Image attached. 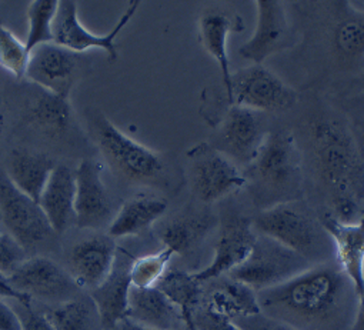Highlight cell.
<instances>
[{
    "label": "cell",
    "mask_w": 364,
    "mask_h": 330,
    "mask_svg": "<svg viewBox=\"0 0 364 330\" xmlns=\"http://www.w3.org/2000/svg\"><path fill=\"white\" fill-rule=\"evenodd\" d=\"M309 164L327 208L341 223L364 216V156L348 122L337 112L317 106L304 120Z\"/></svg>",
    "instance_id": "1"
},
{
    "label": "cell",
    "mask_w": 364,
    "mask_h": 330,
    "mask_svg": "<svg viewBox=\"0 0 364 330\" xmlns=\"http://www.w3.org/2000/svg\"><path fill=\"white\" fill-rule=\"evenodd\" d=\"M260 313L296 330H353L358 294L337 263L311 265L257 292Z\"/></svg>",
    "instance_id": "2"
},
{
    "label": "cell",
    "mask_w": 364,
    "mask_h": 330,
    "mask_svg": "<svg viewBox=\"0 0 364 330\" xmlns=\"http://www.w3.org/2000/svg\"><path fill=\"white\" fill-rule=\"evenodd\" d=\"M304 26L300 41L323 58L326 73L360 76L364 73V5L351 2L301 4Z\"/></svg>",
    "instance_id": "3"
},
{
    "label": "cell",
    "mask_w": 364,
    "mask_h": 330,
    "mask_svg": "<svg viewBox=\"0 0 364 330\" xmlns=\"http://www.w3.org/2000/svg\"><path fill=\"white\" fill-rule=\"evenodd\" d=\"M245 178L252 201L260 211L303 199L304 153L294 133L269 130Z\"/></svg>",
    "instance_id": "4"
},
{
    "label": "cell",
    "mask_w": 364,
    "mask_h": 330,
    "mask_svg": "<svg viewBox=\"0 0 364 330\" xmlns=\"http://www.w3.org/2000/svg\"><path fill=\"white\" fill-rule=\"evenodd\" d=\"M253 220L257 235L267 236L303 256L311 265L330 262L331 240L320 218L303 201H291L260 211ZM334 253V252H333Z\"/></svg>",
    "instance_id": "5"
},
{
    "label": "cell",
    "mask_w": 364,
    "mask_h": 330,
    "mask_svg": "<svg viewBox=\"0 0 364 330\" xmlns=\"http://www.w3.org/2000/svg\"><path fill=\"white\" fill-rule=\"evenodd\" d=\"M89 124L105 159L117 174L144 185L168 183L167 163L159 151L123 133L102 112L92 113Z\"/></svg>",
    "instance_id": "6"
},
{
    "label": "cell",
    "mask_w": 364,
    "mask_h": 330,
    "mask_svg": "<svg viewBox=\"0 0 364 330\" xmlns=\"http://www.w3.org/2000/svg\"><path fill=\"white\" fill-rule=\"evenodd\" d=\"M188 178L193 196L213 205L246 186L245 172L209 142H200L186 151Z\"/></svg>",
    "instance_id": "7"
},
{
    "label": "cell",
    "mask_w": 364,
    "mask_h": 330,
    "mask_svg": "<svg viewBox=\"0 0 364 330\" xmlns=\"http://www.w3.org/2000/svg\"><path fill=\"white\" fill-rule=\"evenodd\" d=\"M297 99V92L274 72L263 65H250L232 73L223 103L259 113H277L294 107Z\"/></svg>",
    "instance_id": "8"
},
{
    "label": "cell",
    "mask_w": 364,
    "mask_h": 330,
    "mask_svg": "<svg viewBox=\"0 0 364 330\" xmlns=\"http://www.w3.org/2000/svg\"><path fill=\"white\" fill-rule=\"evenodd\" d=\"M310 266V262L289 247L257 235L247 259L229 276L250 286L255 292H262L287 282Z\"/></svg>",
    "instance_id": "9"
},
{
    "label": "cell",
    "mask_w": 364,
    "mask_h": 330,
    "mask_svg": "<svg viewBox=\"0 0 364 330\" xmlns=\"http://www.w3.org/2000/svg\"><path fill=\"white\" fill-rule=\"evenodd\" d=\"M139 0H133L110 32L106 35H96L87 31L80 22L76 2H73V0H59V6L53 21V42L77 55L92 49H100L112 62H116L119 56L116 39L130 23L139 11Z\"/></svg>",
    "instance_id": "10"
},
{
    "label": "cell",
    "mask_w": 364,
    "mask_h": 330,
    "mask_svg": "<svg viewBox=\"0 0 364 330\" xmlns=\"http://www.w3.org/2000/svg\"><path fill=\"white\" fill-rule=\"evenodd\" d=\"M212 126L216 129L212 144L239 168L249 166L269 133L259 112L237 106L223 107Z\"/></svg>",
    "instance_id": "11"
},
{
    "label": "cell",
    "mask_w": 364,
    "mask_h": 330,
    "mask_svg": "<svg viewBox=\"0 0 364 330\" xmlns=\"http://www.w3.org/2000/svg\"><path fill=\"white\" fill-rule=\"evenodd\" d=\"M257 23L252 38L239 48V55L253 65L273 55L289 50L300 42L299 29L293 28L286 6L279 0H257Z\"/></svg>",
    "instance_id": "12"
},
{
    "label": "cell",
    "mask_w": 364,
    "mask_h": 330,
    "mask_svg": "<svg viewBox=\"0 0 364 330\" xmlns=\"http://www.w3.org/2000/svg\"><path fill=\"white\" fill-rule=\"evenodd\" d=\"M0 219L8 233L26 250L49 240L55 233L39 203L18 191L6 174L0 175Z\"/></svg>",
    "instance_id": "13"
},
{
    "label": "cell",
    "mask_w": 364,
    "mask_h": 330,
    "mask_svg": "<svg viewBox=\"0 0 364 330\" xmlns=\"http://www.w3.org/2000/svg\"><path fill=\"white\" fill-rule=\"evenodd\" d=\"M257 239L253 229V220L240 212H226L219 219V233L213 247L212 262L202 270L193 272V276L206 283L216 277L229 275L240 266L250 255Z\"/></svg>",
    "instance_id": "14"
},
{
    "label": "cell",
    "mask_w": 364,
    "mask_h": 330,
    "mask_svg": "<svg viewBox=\"0 0 364 330\" xmlns=\"http://www.w3.org/2000/svg\"><path fill=\"white\" fill-rule=\"evenodd\" d=\"M9 282L32 300L39 299L55 304L79 296L82 290L68 270L43 256L28 257L9 277Z\"/></svg>",
    "instance_id": "15"
},
{
    "label": "cell",
    "mask_w": 364,
    "mask_h": 330,
    "mask_svg": "<svg viewBox=\"0 0 364 330\" xmlns=\"http://www.w3.org/2000/svg\"><path fill=\"white\" fill-rule=\"evenodd\" d=\"M75 223L79 229L109 228L114 218L113 202L102 179L100 164L86 159L75 172Z\"/></svg>",
    "instance_id": "16"
},
{
    "label": "cell",
    "mask_w": 364,
    "mask_h": 330,
    "mask_svg": "<svg viewBox=\"0 0 364 330\" xmlns=\"http://www.w3.org/2000/svg\"><path fill=\"white\" fill-rule=\"evenodd\" d=\"M79 56L55 42L41 45L31 50L25 79L45 92L69 97L77 79Z\"/></svg>",
    "instance_id": "17"
},
{
    "label": "cell",
    "mask_w": 364,
    "mask_h": 330,
    "mask_svg": "<svg viewBox=\"0 0 364 330\" xmlns=\"http://www.w3.org/2000/svg\"><path fill=\"white\" fill-rule=\"evenodd\" d=\"M119 246L109 235H93L77 242L69 255V273L80 289L92 292L113 269Z\"/></svg>",
    "instance_id": "18"
},
{
    "label": "cell",
    "mask_w": 364,
    "mask_h": 330,
    "mask_svg": "<svg viewBox=\"0 0 364 330\" xmlns=\"http://www.w3.org/2000/svg\"><path fill=\"white\" fill-rule=\"evenodd\" d=\"M320 222L331 240L337 266L360 297L364 292V216L360 222L347 225L323 213Z\"/></svg>",
    "instance_id": "19"
},
{
    "label": "cell",
    "mask_w": 364,
    "mask_h": 330,
    "mask_svg": "<svg viewBox=\"0 0 364 330\" xmlns=\"http://www.w3.org/2000/svg\"><path fill=\"white\" fill-rule=\"evenodd\" d=\"M133 259L134 256L129 250L119 247L113 269L109 276L103 280L102 284L89 292L90 297L99 309L105 330H110L127 314L129 294L132 289L130 267Z\"/></svg>",
    "instance_id": "20"
},
{
    "label": "cell",
    "mask_w": 364,
    "mask_h": 330,
    "mask_svg": "<svg viewBox=\"0 0 364 330\" xmlns=\"http://www.w3.org/2000/svg\"><path fill=\"white\" fill-rule=\"evenodd\" d=\"M200 306L230 320L260 313L257 292L229 275L203 283Z\"/></svg>",
    "instance_id": "21"
},
{
    "label": "cell",
    "mask_w": 364,
    "mask_h": 330,
    "mask_svg": "<svg viewBox=\"0 0 364 330\" xmlns=\"http://www.w3.org/2000/svg\"><path fill=\"white\" fill-rule=\"evenodd\" d=\"M219 226V218L209 209L189 211L163 223L157 236L163 247L173 252L174 256H189L193 253Z\"/></svg>",
    "instance_id": "22"
},
{
    "label": "cell",
    "mask_w": 364,
    "mask_h": 330,
    "mask_svg": "<svg viewBox=\"0 0 364 330\" xmlns=\"http://www.w3.org/2000/svg\"><path fill=\"white\" fill-rule=\"evenodd\" d=\"M199 42L202 48L215 59L222 73L223 89H229L232 79V69L228 52V42L232 33H242L245 22L240 15L222 11L209 9L199 19Z\"/></svg>",
    "instance_id": "23"
},
{
    "label": "cell",
    "mask_w": 364,
    "mask_h": 330,
    "mask_svg": "<svg viewBox=\"0 0 364 330\" xmlns=\"http://www.w3.org/2000/svg\"><path fill=\"white\" fill-rule=\"evenodd\" d=\"M127 319L156 330H188L180 310L157 289H130Z\"/></svg>",
    "instance_id": "24"
},
{
    "label": "cell",
    "mask_w": 364,
    "mask_h": 330,
    "mask_svg": "<svg viewBox=\"0 0 364 330\" xmlns=\"http://www.w3.org/2000/svg\"><path fill=\"white\" fill-rule=\"evenodd\" d=\"M75 172L65 164H56L39 199V206L46 215L55 233H63L72 223H75Z\"/></svg>",
    "instance_id": "25"
},
{
    "label": "cell",
    "mask_w": 364,
    "mask_h": 330,
    "mask_svg": "<svg viewBox=\"0 0 364 330\" xmlns=\"http://www.w3.org/2000/svg\"><path fill=\"white\" fill-rule=\"evenodd\" d=\"M55 168V160L48 154L16 149L9 156L6 176L18 191L39 203Z\"/></svg>",
    "instance_id": "26"
},
{
    "label": "cell",
    "mask_w": 364,
    "mask_h": 330,
    "mask_svg": "<svg viewBox=\"0 0 364 330\" xmlns=\"http://www.w3.org/2000/svg\"><path fill=\"white\" fill-rule=\"evenodd\" d=\"M167 208L168 203L163 198L147 193L136 195L126 201L114 213L107 228V235L112 239L137 236L161 219Z\"/></svg>",
    "instance_id": "27"
},
{
    "label": "cell",
    "mask_w": 364,
    "mask_h": 330,
    "mask_svg": "<svg viewBox=\"0 0 364 330\" xmlns=\"http://www.w3.org/2000/svg\"><path fill=\"white\" fill-rule=\"evenodd\" d=\"M26 119L46 136L59 137L70 129L73 109L68 96L41 89L26 107Z\"/></svg>",
    "instance_id": "28"
},
{
    "label": "cell",
    "mask_w": 364,
    "mask_h": 330,
    "mask_svg": "<svg viewBox=\"0 0 364 330\" xmlns=\"http://www.w3.org/2000/svg\"><path fill=\"white\" fill-rule=\"evenodd\" d=\"M156 287L180 310L186 329L193 330V313L200 306L203 294V283L193 276V272L168 269Z\"/></svg>",
    "instance_id": "29"
},
{
    "label": "cell",
    "mask_w": 364,
    "mask_h": 330,
    "mask_svg": "<svg viewBox=\"0 0 364 330\" xmlns=\"http://www.w3.org/2000/svg\"><path fill=\"white\" fill-rule=\"evenodd\" d=\"M43 313L55 330H105L99 309L89 293H80Z\"/></svg>",
    "instance_id": "30"
},
{
    "label": "cell",
    "mask_w": 364,
    "mask_h": 330,
    "mask_svg": "<svg viewBox=\"0 0 364 330\" xmlns=\"http://www.w3.org/2000/svg\"><path fill=\"white\" fill-rule=\"evenodd\" d=\"M59 6V0H33L28 8V36L29 50L53 42V21Z\"/></svg>",
    "instance_id": "31"
},
{
    "label": "cell",
    "mask_w": 364,
    "mask_h": 330,
    "mask_svg": "<svg viewBox=\"0 0 364 330\" xmlns=\"http://www.w3.org/2000/svg\"><path fill=\"white\" fill-rule=\"evenodd\" d=\"M173 257V252L166 247L154 253L134 257L130 267L132 286L139 289L156 287L166 272L170 269V262Z\"/></svg>",
    "instance_id": "32"
},
{
    "label": "cell",
    "mask_w": 364,
    "mask_h": 330,
    "mask_svg": "<svg viewBox=\"0 0 364 330\" xmlns=\"http://www.w3.org/2000/svg\"><path fill=\"white\" fill-rule=\"evenodd\" d=\"M31 50L11 29L0 25V68L15 79H25Z\"/></svg>",
    "instance_id": "33"
},
{
    "label": "cell",
    "mask_w": 364,
    "mask_h": 330,
    "mask_svg": "<svg viewBox=\"0 0 364 330\" xmlns=\"http://www.w3.org/2000/svg\"><path fill=\"white\" fill-rule=\"evenodd\" d=\"M28 259V250L9 233L0 232V273L11 277Z\"/></svg>",
    "instance_id": "34"
},
{
    "label": "cell",
    "mask_w": 364,
    "mask_h": 330,
    "mask_svg": "<svg viewBox=\"0 0 364 330\" xmlns=\"http://www.w3.org/2000/svg\"><path fill=\"white\" fill-rule=\"evenodd\" d=\"M193 330H243L235 320L219 316L202 306L193 313Z\"/></svg>",
    "instance_id": "35"
},
{
    "label": "cell",
    "mask_w": 364,
    "mask_h": 330,
    "mask_svg": "<svg viewBox=\"0 0 364 330\" xmlns=\"http://www.w3.org/2000/svg\"><path fill=\"white\" fill-rule=\"evenodd\" d=\"M16 304L14 306L15 310L19 314L21 323H22V330H55L52 323L48 320L46 314L43 312H39L33 307V304L26 306L22 303L15 302Z\"/></svg>",
    "instance_id": "36"
},
{
    "label": "cell",
    "mask_w": 364,
    "mask_h": 330,
    "mask_svg": "<svg viewBox=\"0 0 364 330\" xmlns=\"http://www.w3.org/2000/svg\"><path fill=\"white\" fill-rule=\"evenodd\" d=\"M243 330H296L293 327H289L280 321H276L262 313L249 316V317H242L235 320Z\"/></svg>",
    "instance_id": "37"
},
{
    "label": "cell",
    "mask_w": 364,
    "mask_h": 330,
    "mask_svg": "<svg viewBox=\"0 0 364 330\" xmlns=\"http://www.w3.org/2000/svg\"><path fill=\"white\" fill-rule=\"evenodd\" d=\"M0 330H22L18 312L2 297H0Z\"/></svg>",
    "instance_id": "38"
},
{
    "label": "cell",
    "mask_w": 364,
    "mask_h": 330,
    "mask_svg": "<svg viewBox=\"0 0 364 330\" xmlns=\"http://www.w3.org/2000/svg\"><path fill=\"white\" fill-rule=\"evenodd\" d=\"M0 297H2V299H11L14 302H18V303H22V304H26V306H31L33 303V300L29 296L18 292L11 284L9 277L4 276L2 273H0Z\"/></svg>",
    "instance_id": "39"
},
{
    "label": "cell",
    "mask_w": 364,
    "mask_h": 330,
    "mask_svg": "<svg viewBox=\"0 0 364 330\" xmlns=\"http://www.w3.org/2000/svg\"><path fill=\"white\" fill-rule=\"evenodd\" d=\"M110 330H156V329H150L146 326H141L127 317H124L123 320H120L117 324H114Z\"/></svg>",
    "instance_id": "40"
},
{
    "label": "cell",
    "mask_w": 364,
    "mask_h": 330,
    "mask_svg": "<svg viewBox=\"0 0 364 330\" xmlns=\"http://www.w3.org/2000/svg\"><path fill=\"white\" fill-rule=\"evenodd\" d=\"M353 330H364V292L358 297V310H357V319Z\"/></svg>",
    "instance_id": "41"
},
{
    "label": "cell",
    "mask_w": 364,
    "mask_h": 330,
    "mask_svg": "<svg viewBox=\"0 0 364 330\" xmlns=\"http://www.w3.org/2000/svg\"><path fill=\"white\" fill-rule=\"evenodd\" d=\"M4 129H5V113H4L2 102H0V137L4 134Z\"/></svg>",
    "instance_id": "42"
}]
</instances>
